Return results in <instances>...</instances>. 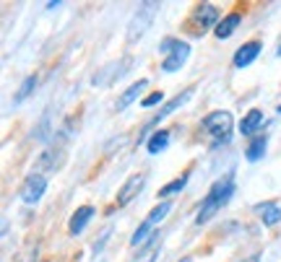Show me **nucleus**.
Returning <instances> with one entry per match:
<instances>
[{
    "instance_id": "obj_1",
    "label": "nucleus",
    "mask_w": 281,
    "mask_h": 262,
    "mask_svg": "<svg viewBox=\"0 0 281 262\" xmlns=\"http://www.w3.org/2000/svg\"><path fill=\"white\" fill-rule=\"evenodd\" d=\"M232 195H234V177L229 174V177L219 179V182L209 190V195L203 197V203H200V208H198V218H195V224L200 226V224L211 221V218L221 210V205H227V203H229V197H232Z\"/></svg>"
},
{
    "instance_id": "obj_2",
    "label": "nucleus",
    "mask_w": 281,
    "mask_h": 262,
    "mask_svg": "<svg viewBox=\"0 0 281 262\" xmlns=\"http://www.w3.org/2000/svg\"><path fill=\"white\" fill-rule=\"evenodd\" d=\"M156 11H159V3H156V0H148V3H141V6H138V11L133 13V18H130V24H128V42H130V45H133V42H138V39L148 31V26L154 24Z\"/></svg>"
},
{
    "instance_id": "obj_3",
    "label": "nucleus",
    "mask_w": 281,
    "mask_h": 262,
    "mask_svg": "<svg viewBox=\"0 0 281 262\" xmlns=\"http://www.w3.org/2000/svg\"><path fill=\"white\" fill-rule=\"evenodd\" d=\"M216 29L219 26V8L216 6H211V3H200V6H195V11L190 13V21H188V29H190V34H203L206 29Z\"/></svg>"
},
{
    "instance_id": "obj_4",
    "label": "nucleus",
    "mask_w": 281,
    "mask_h": 262,
    "mask_svg": "<svg viewBox=\"0 0 281 262\" xmlns=\"http://www.w3.org/2000/svg\"><path fill=\"white\" fill-rule=\"evenodd\" d=\"M170 210H172V203H170V200L159 203V205H156V208L146 215V221L136 229V234H133V239H130V247H141V244H143V239L154 231V226H156V224H162V218H164Z\"/></svg>"
},
{
    "instance_id": "obj_5",
    "label": "nucleus",
    "mask_w": 281,
    "mask_h": 262,
    "mask_svg": "<svg viewBox=\"0 0 281 262\" xmlns=\"http://www.w3.org/2000/svg\"><path fill=\"white\" fill-rule=\"evenodd\" d=\"M203 127L209 130V133L216 138V140H229V135H232V127H234V119H232V114L229 112H211V114H206V119H203Z\"/></svg>"
},
{
    "instance_id": "obj_6",
    "label": "nucleus",
    "mask_w": 281,
    "mask_h": 262,
    "mask_svg": "<svg viewBox=\"0 0 281 262\" xmlns=\"http://www.w3.org/2000/svg\"><path fill=\"white\" fill-rule=\"evenodd\" d=\"M45 190H47V179L42 177V174H31V177L24 182V187H21V200L26 205H36L39 200H42Z\"/></svg>"
},
{
    "instance_id": "obj_7",
    "label": "nucleus",
    "mask_w": 281,
    "mask_h": 262,
    "mask_svg": "<svg viewBox=\"0 0 281 262\" xmlns=\"http://www.w3.org/2000/svg\"><path fill=\"white\" fill-rule=\"evenodd\" d=\"M128 68H130V60H128V57H125V60H117V63H109V65H104V68L91 78V83H94V86H109L115 78L125 75Z\"/></svg>"
},
{
    "instance_id": "obj_8",
    "label": "nucleus",
    "mask_w": 281,
    "mask_h": 262,
    "mask_svg": "<svg viewBox=\"0 0 281 262\" xmlns=\"http://www.w3.org/2000/svg\"><path fill=\"white\" fill-rule=\"evenodd\" d=\"M188 57H190V45L188 42H177L175 45V50L164 57V63H162V73H175V70H180L185 63H188Z\"/></svg>"
},
{
    "instance_id": "obj_9",
    "label": "nucleus",
    "mask_w": 281,
    "mask_h": 262,
    "mask_svg": "<svg viewBox=\"0 0 281 262\" xmlns=\"http://www.w3.org/2000/svg\"><path fill=\"white\" fill-rule=\"evenodd\" d=\"M143 185H146V174H133V177H128V182L120 187V192H117V205L125 208L133 197H138V192L143 190Z\"/></svg>"
},
{
    "instance_id": "obj_10",
    "label": "nucleus",
    "mask_w": 281,
    "mask_h": 262,
    "mask_svg": "<svg viewBox=\"0 0 281 262\" xmlns=\"http://www.w3.org/2000/svg\"><path fill=\"white\" fill-rule=\"evenodd\" d=\"M260 50H263V45H260L258 39L245 42V45L234 52V68H248L250 63H255V57L260 55Z\"/></svg>"
},
{
    "instance_id": "obj_11",
    "label": "nucleus",
    "mask_w": 281,
    "mask_h": 262,
    "mask_svg": "<svg viewBox=\"0 0 281 262\" xmlns=\"http://www.w3.org/2000/svg\"><path fill=\"white\" fill-rule=\"evenodd\" d=\"M193 91H195V89H193V86H190V89H185V91H182L180 96H175V99H170V102H167V104H164L162 109H159V112H156V117H154V119L148 122V127H154V125H159V122H162L164 117H170V114H172L175 109H180V107H182V104H185V102H188V99L193 96Z\"/></svg>"
},
{
    "instance_id": "obj_12",
    "label": "nucleus",
    "mask_w": 281,
    "mask_h": 262,
    "mask_svg": "<svg viewBox=\"0 0 281 262\" xmlns=\"http://www.w3.org/2000/svg\"><path fill=\"white\" fill-rule=\"evenodd\" d=\"M255 213L260 215V221L266 226H276L281 224V205L276 200H268V203H258L255 205Z\"/></svg>"
},
{
    "instance_id": "obj_13",
    "label": "nucleus",
    "mask_w": 281,
    "mask_h": 262,
    "mask_svg": "<svg viewBox=\"0 0 281 262\" xmlns=\"http://www.w3.org/2000/svg\"><path fill=\"white\" fill-rule=\"evenodd\" d=\"M239 21H242V13H239V11H234V13H229V16H224V18L219 21V26L214 29V34H216V39H229V36L234 34V29L239 26Z\"/></svg>"
},
{
    "instance_id": "obj_14",
    "label": "nucleus",
    "mask_w": 281,
    "mask_h": 262,
    "mask_svg": "<svg viewBox=\"0 0 281 262\" xmlns=\"http://www.w3.org/2000/svg\"><path fill=\"white\" fill-rule=\"evenodd\" d=\"M91 215H94V208L91 205H81L76 213H73V218H70V234L76 236V234H81L84 229H86V224L91 221Z\"/></svg>"
},
{
    "instance_id": "obj_15",
    "label": "nucleus",
    "mask_w": 281,
    "mask_h": 262,
    "mask_svg": "<svg viewBox=\"0 0 281 262\" xmlns=\"http://www.w3.org/2000/svg\"><path fill=\"white\" fill-rule=\"evenodd\" d=\"M146 86H148V80H146V78H141V80H136L133 86H128V91L117 99V109H120V112H123V109H128V107H130V104L138 99V94L146 89Z\"/></svg>"
},
{
    "instance_id": "obj_16",
    "label": "nucleus",
    "mask_w": 281,
    "mask_h": 262,
    "mask_svg": "<svg viewBox=\"0 0 281 262\" xmlns=\"http://www.w3.org/2000/svg\"><path fill=\"white\" fill-rule=\"evenodd\" d=\"M260 125H263V112L260 109H250L242 117V122H239V133H242V135H253Z\"/></svg>"
},
{
    "instance_id": "obj_17",
    "label": "nucleus",
    "mask_w": 281,
    "mask_h": 262,
    "mask_svg": "<svg viewBox=\"0 0 281 262\" xmlns=\"http://www.w3.org/2000/svg\"><path fill=\"white\" fill-rule=\"evenodd\" d=\"M167 146H170V130H156V133L146 140V151H148L151 156L162 153Z\"/></svg>"
},
{
    "instance_id": "obj_18",
    "label": "nucleus",
    "mask_w": 281,
    "mask_h": 262,
    "mask_svg": "<svg viewBox=\"0 0 281 262\" xmlns=\"http://www.w3.org/2000/svg\"><path fill=\"white\" fill-rule=\"evenodd\" d=\"M266 148H268V135H258L248 148H245V156H248V161H258L263 153H266Z\"/></svg>"
},
{
    "instance_id": "obj_19",
    "label": "nucleus",
    "mask_w": 281,
    "mask_h": 262,
    "mask_svg": "<svg viewBox=\"0 0 281 262\" xmlns=\"http://www.w3.org/2000/svg\"><path fill=\"white\" fill-rule=\"evenodd\" d=\"M188 177H190V171H185L182 177H177V179H172L170 185H164L162 190H159V197H170V195L182 192V190H185V185H188Z\"/></svg>"
},
{
    "instance_id": "obj_20",
    "label": "nucleus",
    "mask_w": 281,
    "mask_h": 262,
    "mask_svg": "<svg viewBox=\"0 0 281 262\" xmlns=\"http://www.w3.org/2000/svg\"><path fill=\"white\" fill-rule=\"evenodd\" d=\"M36 89V75H29L24 83H21V89H18V94H16V99H13V104H21L24 99H29V94Z\"/></svg>"
},
{
    "instance_id": "obj_21",
    "label": "nucleus",
    "mask_w": 281,
    "mask_h": 262,
    "mask_svg": "<svg viewBox=\"0 0 281 262\" xmlns=\"http://www.w3.org/2000/svg\"><path fill=\"white\" fill-rule=\"evenodd\" d=\"M162 102H164V94H162V91H154V94H148V96L141 102V107H143V109H151V107L162 104Z\"/></svg>"
},
{
    "instance_id": "obj_22",
    "label": "nucleus",
    "mask_w": 281,
    "mask_h": 262,
    "mask_svg": "<svg viewBox=\"0 0 281 262\" xmlns=\"http://www.w3.org/2000/svg\"><path fill=\"white\" fill-rule=\"evenodd\" d=\"M143 262H159V257H148V259H143Z\"/></svg>"
},
{
    "instance_id": "obj_23",
    "label": "nucleus",
    "mask_w": 281,
    "mask_h": 262,
    "mask_svg": "<svg viewBox=\"0 0 281 262\" xmlns=\"http://www.w3.org/2000/svg\"><path fill=\"white\" fill-rule=\"evenodd\" d=\"M180 262H193V257H182V259H180Z\"/></svg>"
},
{
    "instance_id": "obj_24",
    "label": "nucleus",
    "mask_w": 281,
    "mask_h": 262,
    "mask_svg": "<svg viewBox=\"0 0 281 262\" xmlns=\"http://www.w3.org/2000/svg\"><path fill=\"white\" fill-rule=\"evenodd\" d=\"M276 55H278V57H281V45H278V50H276Z\"/></svg>"
},
{
    "instance_id": "obj_25",
    "label": "nucleus",
    "mask_w": 281,
    "mask_h": 262,
    "mask_svg": "<svg viewBox=\"0 0 281 262\" xmlns=\"http://www.w3.org/2000/svg\"><path fill=\"white\" fill-rule=\"evenodd\" d=\"M276 112H278V114H281V107H278V109H276Z\"/></svg>"
}]
</instances>
